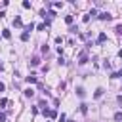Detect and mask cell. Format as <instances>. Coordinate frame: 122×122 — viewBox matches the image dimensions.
Wrapping results in <instances>:
<instances>
[{"mask_svg":"<svg viewBox=\"0 0 122 122\" xmlns=\"http://www.w3.org/2000/svg\"><path fill=\"white\" fill-rule=\"evenodd\" d=\"M99 19H101V21H111L113 15H111L109 11H103V13H99Z\"/></svg>","mask_w":122,"mask_h":122,"instance_id":"6da1fadb","label":"cell"},{"mask_svg":"<svg viewBox=\"0 0 122 122\" xmlns=\"http://www.w3.org/2000/svg\"><path fill=\"white\" fill-rule=\"evenodd\" d=\"M78 63H80V65L88 63V55H86V52H82V53H80V59H78Z\"/></svg>","mask_w":122,"mask_h":122,"instance_id":"7a4b0ae2","label":"cell"},{"mask_svg":"<svg viewBox=\"0 0 122 122\" xmlns=\"http://www.w3.org/2000/svg\"><path fill=\"white\" fill-rule=\"evenodd\" d=\"M25 80H27L29 84H36V76H34V74H29V76H27Z\"/></svg>","mask_w":122,"mask_h":122,"instance_id":"3957f363","label":"cell"},{"mask_svg":"<svg viewBox=\"0 0 122 122\" xmlns=\"http://www.w3.org/2000/svg\"><path fill=\"white\" fill-rule=\"evenodd\" d=\"M103 92H105L103 88H97V90H95V94H94V97H95V99H99V97L103 95Z\"/></svg>","mask_w":122,"mask_h":122,"instance_id":"277c9868","label":"cell"},{"mask_svg":"<svg viewBox=\"0 0 122 122\" xmlns=\"http://www.w3.org/2000/svg\"><path fill=\"white\" fill-rule=\"evenodd\" d=\"M105 40H107V34H105V33H99V36H97V42H99V44H103Z\"/></svg>","mask_w":122,"mask_h":122,"instance_id":"5b68a950","label":"cell"},{"mask_svg":"<svg viewBox=\"0 0 122 122\" xmlns=\"http://www.w3.org/2000/svg\"><path fill=\"white\" fill-rule=\"evenodd\" d=\"M80 113L82 114H88V105L86 103H80Z\"/></svg>","mask_w":122,"mask_h":122,"instance_id":"8992f818","label":"cell"},{"mask_svg":"<svg viewBox=\"0 0 122 122\" xmlns=\"http://www.w3.org/2000/svg\"><path fill=\"white\" fill-rule=\"evenodd\" d=\"M30 65H33V67L40 65V57H33V59H30Z\"/></svg>","mask_w":122,"mask_h":122,"instance_id":"52a82bcc","label":"cell"},{"mask_svg":"<svg viewBox=\"0 0 122 122\" xmlns=\"http://www.w3.org/2000/svg\"><path fill=\"white\" fill-rule=\"evenodd\" d=\"M13 27H23V23H21V17H15V19H13Z\"/></svg>","mask_w":122,"mask_h":122,"instance_id":"ba28073f","label":"cell"},{"mask_svg":"<svg viewBox=\"0 0 122 122\" xmlns=\"http://www.w3.org/2000/svg\"><path fill=\"white\" fill-rule=\"evenodd\" d=\"M114 120H116V122H122V113H120V111L114 113Z\"/></svg>","mask_w":122,"mask_h":122,"instance_id":"9c48e42d","label":"cell"},{"mask_svg":"<svg viewBox=\"0 0 122 122\" xmlns=\"http://www.w3.org/2000/svg\"><path fill=\"white\" fill-rule=\"evenodd\" d=\"M76 94H78V97H84V88H76Z\"/></svg>","mask_w":122,"mask_h":122,"instance_id":"30bf717a","label":"cell"},{"mask_svg":"<svg viewBox=\"0 0 122 122\" xmlns=\"http://www.w3.org/2000/svg\"><path fill=\"white\" fill-rule=\"evenodd\" d=\"M33 94H34V92L30 90V88H29V90H25V95H27V97H33Z\"/></svg>","mask_w":122,"mask_h":122,"instance_id":"8fae6325","label":"cell"},{"mask_svg":"<svg viewBox=\"0 0 122 122\" xmlns=\"http://www.w3.org/2000/svg\"><path fill=\"white\" fill-rule=\"evenodd\" d=\"M21 40H23V42H27V40H29V33H27V30L21 34Z\"/></svg>","mask_w":122,"mask_h":122,"instance_id":"7c38bea8","label":"cell"},{"mask_svg":"<svg viewBox=\"0 0 122 122\" xmlns=\"http://www.w3.org/2000/svg\"><path fill=\"white\" fill-rule=\"evenodd\" d=\"M48 116H50V118H55V116H57V111H50Z\"/></svg>","mask_w":122,"mask_h":122,"instance_id":"4fadbf2b","label":"cell"},{"mask_svg":"<svg viewBox=\"0 0 122 122\" xmlns=\"http://www.w3.org/2000/svg\"><path fill=\"white\" fill-rule=\"evenodd\" d=\"M6 105H8V99H6V97L0 99V107H6Z\"/></svg>","mask_w":122,"mask_h":122,"instance_id":"5bb4252c","label":"cell"},{"mask_svg":"<svg viewBox=\"0 0 122 122\" xmlns=\"http://www.w3.org/2000/svg\"><path fill=\"white\" fill-rule=\"evenodd\" d=\"M72 19H74V17H72V15H67V17H65V21H67V23H69V25H71V23H72Z\"/></svg>","mask_w":122,"mask_h":122,"instance_id":"9a60e30c","label":"cell"},{"mask_svg":"<svg viewBox=\"0 0 122 122\" xmlns=\"http://www.w3.org/2000/svg\"><path fill=\"white\" fill-rule=\"evenodd\" d=\"M2 36H4V38H10V36H11V33H10V30H4Z\"/></svg>","mask_w":122,"mask_h":122,"instance_id":"2e32d148","label":"cell"},{"mask_svg":"<svg viewBox=\"0 0 122 122\" xmlns=\"http://www.w3.org/2000/svg\"><path fill=\"white\" fill-rule=\"evenodd\" d=\"M114 30H116L118 34H122V25H116V29H114Z\"/></svg>","mask_w":122,"mask_h":122,"instance_id":"e0dca14e","label":"cell"},{"mask_svg":"<svg viewBox=\"0 0 122 122\" xmlns=\"http://www.w3.org/2000/svg\"><path fill=\"white\" fill-rule=\"evenodd\" d=\"M23 8H25V10H29V8H30V2H27V0H25V2H23Z\"/></svg>","mask_w":122,"mask_h":122,"instance_id":"ac0fdd59","label":"cell"},{"mask_svg":"<svg viewBox=\"0 0 122 122\" xmlns=\"http://www.w3.org/2000/svg\"><path fill=\"white\" fill-rule=\"evenodd\" d=\"M6 120V114H2V113H0V122H4Z\"/></svg>","mask_w":122,"mask_h":122,"instance_id":"d6986e66","label":"cell"},{"mask_svg":"<svg viewBox=\"0 0 122 122\" xmlns=\"http://www.w3.org/2000/svg\"><path fill=\"white\" fill-rule=\"evenodd\" d=\"M4 88H6V86H4L2 82H0V92H4Z\"/></svg>","mask_w":122,"mask_h":122,"instance_id":"ffe728a7","label":"cell"},{"mask_svg":"<svg viewBox=\"0 0 122 122\" xmlns=\"http://www.w3.org/2000/svg\"><path fill=\"white\" fill-rule=\"evenodd\" d=\"M118 57H122V50H120V52H118Z\"/></svg>","mask_w":122,"mask_h":122,"instance_id":"44dd1931","label":"cell"}]
</instances>
